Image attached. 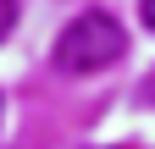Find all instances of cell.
Masks as SVG:
<instances>
[{"label": "cell", "instance_id": "obj_3", "mask_svg": "<svg viewBox=\"0 0 155 149\" xmlns=\"http://www.w3.org/2000/svg\"><path fill=\"white\" fill-rule=\"evenodd\" d=\"M139 17H144V28H155V0H139Z\"/></svg>", "mask_w": 155, "mask_h": 149}, {"label": "cell", "instance_id": "obj_4", "mask_svg": "<svg viewBox=\"0 0 155 149\" xmlns=\"http://www.w3.org/2000/svg\"><path fill=\"white\" fill-rule=\"evenodd\" d=\"M0 110H6V100H0Z\"/></svg>", "mask_w": 155, "mask_h": 149}, {"label": "cell", "instance_id": "obj_2", "mask_svg": "<svg viewBox=\"0 0 155 149\" xmlns=\"http://www.w3.org/2000/svg\"><path fill=\"white\" fill-rule=\"evenodd\" d=\"M11 22H17V0H0V39L11 33Z\"/></svg>", "mask_w": 155, "mask_h": 149}, {"label": "cell", "instance_id": "obj_1", "mask_svg": "<svg viewBox=\"0 0 155 149\" xmlns=\"http://www.w3.org/2000/svg\"><path fill=\"white\" fill-rule=\"evenodd\" d=\"M127 33L111 11H78L72 22L55 33V66L72 72V78H89V72H105L122 61Z\"/></svg>", "mask_w": 155, "mask_h": 149}]
</instances>
